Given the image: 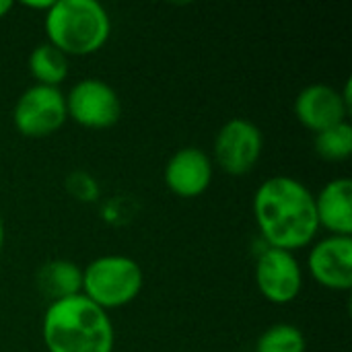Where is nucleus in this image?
Here are the masks:
<instances>
[{
    "label": "nucleus",
    "mask_w": 352,
    "mask_h": 352,
    "mask_svg": "<svg viewBox=\"0 0 352 352\" xmlns=\"http://www.w3.org/2000/svg\"><path fill=\"white\" fill-rule=\"evenodd\" d=\"M142 289V270L128 256H101L82 270V295L101 309L128 305Z\"/></svg>",
    "instance_id": "nucleus-4"
},
{
    "label": "nucleus",
    "mask_w": 352,
    "mask_h": 352,
    "mask_svg": "<svg viewBox=\"0 0 352 352\" xmlns=\"http://www.w3.org/2000/svg\"><path fill=\"white\" fill-rule=\"evenodd\" d=\"M12 8V0H0V16H4Z\"/></svg>",
    "instance_id": "nucleus-18"
},
{
    "label": "nucleus",
    "mask_w": 352,
    "mask_h": 352,
    "mask_svg": "<svg viewBox=\"0 0 352 352\" xmlns=\"http://www.w3.org/2000/svg\"><path fill=\"white\" fill-rule=\"evenodd\" d=\"M316 151L326 161H344L352 153V126L344 120L316 134Z\"/></svg>",
    "instance_id": "nucleus-15"
},
{
    "label": "nucleus",
    "mask_w": 352,
    "mask_h": 352,
    "mask_svg": "<svg viewBox=\"0 0 352 352\" xmlns=\"http://www.w3.org/2000/svg\"><path fill=\"white\" fill-rule=\"evenodd\" d=\"M349 109L351 107L342 99V93L324 82H314L305 87L295 99L297 120L314 132H322L344 122Z\"/></svg>",
    "instance_id": "nucleus-10"
},
{
    "label": "nucleus",
    "mask_w": 352,
    "mask_h": 352,
    "mask_svg": "<svg viewBox=\"0 0 352 352\" xmlns=\"http://www.w3.org/2000/svg\"><path fill=\"white\" fill-rule=\"evenodd\" d=\"M29 70L37 80V85L56 87L68 74V58L50 41L39 43L37 47H33L29 56Z\"/></svg>",
    "instance_id": "nucleus-14"
},
{
    "label": "nucleus",
    "mask_w": 352,
    "mask_h": 352,
    "mask_svg": "<svg viewBox=\"0 0 352 352\" xmlns=\"http://www.w3.org/2000/svg\"><path fill=\"white\" fill-rule=\"evenodd\" d=\"M256 285L270 303H291L303 287L301 266L291 252L268 248L256 262Z\"/></svg>",
    "instance_id": "nucleus-8"
},
{
    "label": "nucleus",
    "mask_w": 352,
    "mask_h": 352,
    "mask_svg": "<svg viewBox=\"0 0 352 352\" xmlns=\"http://www.w3.org/2000/svg\"><path fill=\"white\" fill-rule=\"evenodd\" d=\"M41 336L47 352H111L116 340L105 309L82 293L50 303L43 314Z\"/></svg>",
    "instance_id": "nucleus-2"
},
{
    "label": "nucleus",
    "mask_w": 352,
    "mask_h": 352,
    "mask_svg": "<svg viewBox=\"0 0 352 352\" xmlns=\"http://www.w3.org/2000/svg\"><path fill=\"white\" fill-rule=\"evenodd\" d=\"M264 138L260 128L245 120H229L214 138V159L231 175H243L258 163Z\"/></svg>",
    "instance_id": "nucleus-7"
},
{
    "label": "nucleus",
    "mask_w": 352,
    "mask_h": 352,
    "mask_svg": "<svg viewBox=\"0 0 352 352\" xmlns=\"http://www.w3.org/2000/svg\"><path fill=\"white\" fill-rule=\"evenodd\" d=\"M68 190L78 198V200H95L97 198V184L91 175L87 173H72L68 177Z\"/></svg>",
    "instance_id": "nucleus-17"
},
{
    "label": "nucleus",
    "mask_w": 352,
    "mask_h": 352,
    "mask_svg": "<svg viewBox=\"0 0 352 352\" xmlns=\"http://www.w3.org/2000/svg\"><path fill=\"white\" fill-rule=\"evenodd\" d=\"M256 352H305V336L297 326H270L256 342Z\"/></svg>",
    "instance_id": "nucleus-16"
},
{
    "label": "nucleus",
    "mask_w": 352,
    "mask_h": 352,
    "mask_svg": "<svg viewBox=\"0 0 352 352\" xmlns=\"http://www.w3.org/2000/svg\"><path fill=\"white\" fill-rule=\"evenodd\" d=\"M311 276L334 291L352 287V237L332 235L314 245L307 258Z\"/></svg>",
    "instance_id": "nucleus-9"
},
{
    "label": "nucleus",
    "mask_w": 352,
    "mask_h": 352,
    "mask_svg": "<svg viewBox=\"0 0 352 352\" xmlns=\"http://www.w3.org/2000/svg\"><path fill=\"white\" fill-rule=\"evenodd\" d=\"M318 223L334 235L351 237L352 233V182L338 177L328 182L316 196Z\"/></svg>",
    "instance_id": "nucleus-12"
},
{
    "label": "nucleus",
    "mask_w": 352,
    "mask_h": 352,
    "mask_svg": "<svg viewBox=\"0 0 352 352\" xmlns=\"http://www.w3.org/2000/svg\"><path fill=\"white\" fill-rule=\"evenodd\" d=\"M39 291L52 301L82 293V270L70 260H50L37 272Z\"/></svg>",
    "instance_id": "nucleus-13"
},
{
    "label": "nucleus",
    "mask_w": 352,
    "mask_h": 352,
    "mask_svg": "<svg viewBox=\"0 0 352 352\" xmlns=\"http://www.w3.org/2000/svg\"><path fill=\"white\" fill-rule=\"evenodd\" d=\"M66 113V97L58 87L33 85L29 87L14 103L12 122L14 128L23 136L41 138L54 134L64 120Z\"/></svg>",
    "instance_id": "nucleus-5"
},
{
    "label": "nucleus",
    "mask_w": 352,
    "mask_h": 352,
    "mask_svg": "<svg viewBox=\"0 0 352 352\" xmlns=\"http://www.w3.org/2000/svg\"><path fill=\"white\" fill-rule=\"evenodd\" d=\"M66 113L85 128H109L122 116V101L105 80L82 78L66 97Z\"/></svg>",
    "instance_id": "nucleus-6"
},
{
    "label": "nucleus",
    "mask_w": 352,
    "mask_h": 352,
    "mask_svg": "<svg viewBox=\"0 0 352 352\" xmlns=\"http://www.w3.org/2000/svg\"><path fill=\"white\" fill-rule=\"evenodd\" d=\"M254 217L268 245L285 252L307 245L320 229L316 196L287 175L270 177L258 188Z\"/></svg>",
    "instance_id": "nucleus-1"
},
{
    "label": "nucleus",
    "mask_w": 352,
    "mask_h": 352,
    "mask_svg": "<svg viewBox=\"0 0 352 352\" xmlns=\"http://www.w3.org/2000/svg\"><path fill=\"white\" fill-rule=\"evenodd\" d=\"M2 245H4V225H2V219H0V252H2Z\"/></svg>",
    "instance_id": "nucleus-19"
},
{
    "label": "nucleus",
    "mask_w": 352,
    "mask_h": 352,
    "mask_svg": "<svg viewBox=\"0 0 352 352\" xmlns=\"http://www.w3.org/2000/svg\"><path fill=\"white\" fill-rule=\"evenodd\" d=\"M43 25L50 43L66 56L97 52L111 31L109 14L97 0H54Z\"/></svg>",
    "instance_id": "nucleus-3"
},
{
    "label": "nucleus",
    "mask_w": 352,
    "mask_h": 352,
    "mask_svg": "<svg viewBox=\"0 0 352 352\" xmlns=\"http://www.w3.org/2000/svg\"><path fill=\"white\" fill-rule=\"evenodd\" d=\"M212 179V163L208 155L196 146L179 148L165 165L167 188L184 198L200 196Z\"/></svg>",
    "instance_id": "nucleus-11"
}]
</instances>
